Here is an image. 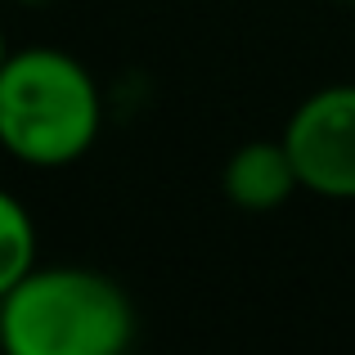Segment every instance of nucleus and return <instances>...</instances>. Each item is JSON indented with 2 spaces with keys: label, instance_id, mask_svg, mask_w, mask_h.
Returning <instances> with one entry per match:
<instances>
[{
  "label": "nucleus",
  "instance_id": "obj_1",
  "mask_svg": "<svg viewBox=\"0 0 355 355\" xmlns=\"http://www.w3.org/2000/svg\"><path fill=\"white\" fill-rule=\"evenodd\" d=\"M104 130L99 81L77 54L54 45L9 50L0 63V148L36 171L72 166Z\"/></svg>",
  "mask_w": 355,
  "mask_h": 355
},
{
  "label": "nucleus",
  "instance_id": "obj_2",
  "mask_svg": "<svg viewBox=\"0 0 355 355\" xmlns=\"http://www.w3.org/2000/svg\"><path fill=\"white\" fill-rule=\"evenodd\" d=\"M135 333L130 293L90 266H36L0 297V347L9 355H121Z\"/></svg>",
  "mask_w": 355,
  "mask_h": 355
},
{
  "label": "nucleus",
  "instance_id": "obj_3",
  "mask_svg": "<svg viewBox=\"0 0 355 355\" xmlns=\"http://www.w3.org/2000/svg\"><path fill=\"white\" fill-rule=\"evenodd\" d=\"M284 148L306 193L355 202V81L320 86L284 121Z\"/></svg>",
  "mask_w": 355,
  "mask_h": 355
},
{
  "label": "nucleus",
  "instance_id": "obj_4",
  "mask_svg": "<svg viewBox=\"0 0 355 355\" xmlns=\"http://www.w3.org/2000/svg\"><path fill=\"white\" fill-rule=\"evenodd\" d=\"M302 189L284 139H248L220 166V193L248 216H270Z\"/></svg>",
  "mask_w": 355,
  "mask_h": 355
},
{
  "label": "nucleus",
  "instance_id": "obj_5",
  "mask_svg": "<svg viewBox=\"0 0 355 355\" xmlns=\"http://www.w3.org/2000/svg\"><path fill=\"white\" fill-rule=\"evenodd\" d=\"M36 248H41V234H36V220L27 211V202L18 193L0 189V297L27 270H36Z\"/></svg>",
  "mask_w": 355,
  "mask_h": 355
},
{
  "label": "nucleus",
  "instance_id": "obj_6",
  "mask_svg": "<svg viewBox=\"0 0 355 355\" xmlns=\"http://www.w3.org/2000/svg\"><path fill=\"white\" fill-rule=\"evenodd\" d=\"M9 59V36H5V27H0V63Z\"/></svg>",
  "mask_w": 355,
  "mask_h": 355
},
{
  "label": "nucleus",
  "instance_id": "obj_7",
  "mask_svg": "<svg viewBox=\"0 0 355 355\" xmlns=\"http://www.w3.org/2000/svg\"><path fill=\"white\" fill-rule=\"evenodd\" d=\"M338 5H355V0H338Z\"/></svg>",
  "mask_w": 355,
  "mask_h": 355
}]
</instances>
